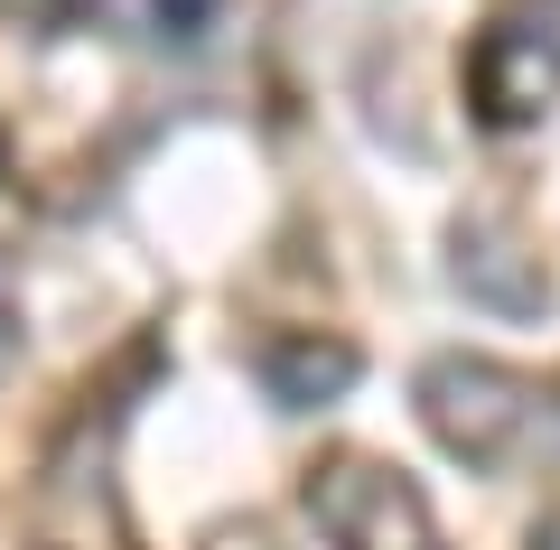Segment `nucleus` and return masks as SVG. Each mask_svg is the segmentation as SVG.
<instances>
[{"label": "nucleus", "mask_w": 560, "mask_h": 550, "mask_svg": "<svg viewBox=\"0 0 560 550\" xmlns=\"http://www.w3.org/2000/svg\"><path fill=\"white\" fill-rule=\"evenodd\" d=\"M541 411H551V393L533 374H514V364H495V354H440V364H420V420L467 467H514V457H533Z\"/></svg>", "instance_id": "1"}, {"label": "nucleus", "mask_w": 560, "mask_h": 550, "mask_svg": "<svg viewBox=\"0 0 560 550\" xmlns=\"http://www.w3.org/2000/svg\"><path fill=\"white\" fill-rule=\"evenodd\" d=\"M300 504H308L327 550H440V523H430L420 485L401 467H383V457H327V467H308Z\"/></svg>", "instance_id": "2"}, {"label": "nucleus", "mask_w": 560, "mask_h": 550, "mask_svg": "<svg viewBox=\"0 0 560 550\" xmlns=\"http://www.w3.org/2000/svg\"><path fill=\"white\" fill-rule=\"evenodd\" d=\"M467 94H477V121L486 131H523V121L551 113L560 94V28L551 20H495L467 57Z\"/></svg>", "instance_id": "3"}, {"label": "nucleus", "mask_w": 560, "mask_h": 550, "mask_svg": "<svg viewBox=\"0 0 560 550\" xmlns=\"http://www.w3.org/2000/svg\"><path fill=\"white\" fill-rule=\"evenodd\" d=\"M253 374H261V393H271L280 411H327L337 393H355L364 354L346 346V336L280 327V336H261V346H253Z\"/></svg>", "instance_id": "4"}, {"label": "nucleus", "mask_w": 560, "mask_h": 550, "mask_svg": "<svg viewBox=\"0 0 560 550\" xmlns=\"http://www.w3.org/2000/svg\"><path fill=\"white\" fill-rule=\"evenodd\" d=\"M458 290L504 317L551 308V271H541V253L514 243V224H458Z\"/></svg>", "instance_id": "5"}, {"label": "nucleus", "mask_w": 560, "mask_h": 550, "mask_svg": "<svg viewBox=\"0 0 560 550\" xmlns=\"http://www.w3.org/2000/svg\"><path fill=\"white\" fill-rule=\"evenodd\" d=\"M206 10H215V0H160V20L178 28V38H197V20H206Z\"/></svg>", "instance_id": "6"}, {"label": "nucleus", "mask_w": 560, "mask_h": 550, "mask_svg": "<svg viewBox=\"0 0 560 550\" xmlns=\"http://www.w3.org/2000/svg\"><path fill=\"white\" fill-rule=\"evenodd\" d=\"M533 550H560V513H551V523H541V531H533Z\"/></svg>", "instance_id": "7"}]
</instances>
